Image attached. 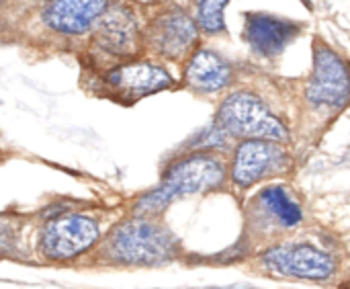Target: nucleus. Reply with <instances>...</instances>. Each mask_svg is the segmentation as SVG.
<instances>
[{
    "label": "nucleus",
    "mask_w": 350,
    "mask_h": 289,
    "mask_svg": "<svg viewBox=\"0 0 350 289\" xmlns=\"http://www.w3.org/2000/svg\"><path fill=\"white\" fill-rule=\"evenodd\" d=\"M228 181V164L217 154L191 150L164 168L160 183L133 203V214L158 218L174 201L215 193L224 189Z\"/></svg>",
    "instance_id": "1"
},
{
    "label": "nucleus",
    "mask_w": 350,
    "mask_h": 289,
    "mask_svg": "<svg viewBox=\"0 0 350 289\" xmlns=\"http://www.w3.org/2000/svg\"><path fill=\"white\" fill-rule=\"evenodd\" d=\"M178 253L174 232L152 216H133L117 224L103 247V255L121 267H164Z\"/></svg>",
    "instance_id": "2"
},
{
    "label": "nucleus",
    "mask_w": 350,
    "mask_h": 289,
    "mask_svg": "<svg viewBox=\"0 0 350 289\" xmlns=\"http://www.w3.org/2000/svg\"><path fill=\"white\" fill-rule=\"evenodd\" d=\"M256 269L275 279L328 284L340 271L334 251L312 240H277L256 255Z\"/></svg>",
    "instance_id": "3"
},
{
    "label": "nucleus",
    "mask_w": 350,
    "mask_h": 289,
    "mask_svg": "<svg viewBox=\"0 0 350 289\" xmlns=\"http://www.w3.org/2000/svg\"><path fill=\"white\" fill-rule=\"evenodd\" d=\"M215 123L230 138L267 140L277 144L289 142V129L285 121L258 92L248 88H240L224 97L215 113Z\"/></svg>",
    "instance_id": "4"
},
{
    "label": "nucleus",
    "mask_w": 350,
    "mask_h": 289,
    "mask_svg": "<svg viewBox=\"0 0 350 289\" xmlns=\"http://www.w3.org/2000/svg\"><path fill=\"white\" fill-rule=\"evenodd\" d=\"M304 99L318 113H340L350 103L349 62L322 41L314 47L312 74L304 88Z\"/></svg>",
    "instance_id": "5"
},
{
    "label": "nucleus",
    "mask_w": 350,
    "mask_h": 289,
    "mask_svg": "<svg viewBox=\"0 0 350 289\" xmlns=\"http://www.w3.org/2000/svg\"><path fill=\"white\" fill-rule=\"evenodd\" d=\"M246 216L256 236L275 238L297 230L306 220V208L287 185L269 183L254 193Z\"/></svg>",
    "instance_id": "6"
},
{
    "label": "nucleus",
    "mask_w": 350,
    "mask_h": 289,
    "mask_svg": "<svg viewBox=\"0 0 350 289\" xmlns=\"http://www.w3.org/2000/svg\"><path fill=\"white\" fill-rule=\"evenodd\" d=\"M291 166V154L283 144L267 140H240L232 150L228 179L238 191H248L265 181L281 177Z\"/></svg>",
    "instance_id": "7"
},
{
    "label": "nucleus",
    "mask_w": 350,
    "mask_h": 289,
    "mask_svg": "<svg viewBox=\"0 0 350 289\" xmlns=\"http://www.w3.org/2000/svg\"><path fill=\"white\" fill-rule=\"evenodd\" d=\"M98 240V222L90 216L72 212L47 220L39 236V247L49 261H72L94 249Z\"/></svg>",
    "instance_id": "8"
},
{
    "label": "nucleus",
    "mask_w": 350,
    "mask_h": 289,
    "mask_svg": "<svg viewBox=\"0 0 350 289\" xmlns=\"http://www.w3.org/2000/svg\"><path fill=\"white\" fill-rule=\"evenodd\" d=\"M113 92L125 97L127 101H137L174 86L172 74L156 62L135 60L115 66L105 76Z\"/></svg>",
    "instance_id": "9"
},
{
    "label": "nucleus",
    "mask_w": 350,
    "mask_h": 289,
    "mask_svg": "<svg viewBox=\"0 0 350 289\" xmlns=\"http://www.w3.org/2000/svg\"><path fill=\"white\" fill-rule=\"evenodd\" d=\"M197 23L180 10H168L160 14L150 27L152 47L168 60H183L197 43Z\"/></svg>",
    "instance_id": "10"
},
{
    "label": "nucleus",
    "mask_w": 350,
    "mask_h": 289,
    "mask_svg": "<svg viewBox=\"0 0 350 289\" xmlns=\"http://www.w3.org/2000/svg\"><path fill=\"white\" fill-rule=\"evenodd\" d=\"M107 4L109 0H49L43 23L59 35H82L107 12Z\"/></svg>",
    "instance_id": "11"
},
{
    "label": "nucleus",
    "mask_w": 350,
    "mask_h": 289,
    "mask_svg": "<svg viewBox=\"0 0 350 289\" xmlns=\"http://www.w3.org/2000/svg\"><path fill=\"white\" fill-rule=\"evenodd\" d=\"M234 82L232 64L213 49H197L185 66V84L197 95H217Z\"/></svg>",
    "instance_id": "12"
},
{
    "label": "nucleus",
    "mask_w": 350,
    "mask_h": 289,
    "mask_svg": "<svg viewBox=\"0 0 350 289\" xmlns=\"http://www.w3.org/2000/svg\"><path fill=\"white\" fill-rule=\"evenodd\" d=\"M299 25L269 12L246 14V39L250 47L262 58H275L295 39Z\"/></svg>",
    "instance_id": "13"
},
{
    "label": "nucleus",
    "mask_w": 350,
    "mask_h": 289,
    "mask_svg": "<svg viewBox=\"0 0 350 289\" xmlns=\"http://www.w3.org/2000/svg\"><path fill=\"white\" fill-rule=\"evenodd\" d=\"M98 47L117 58H127L137 49V21L125 6L109 8L100 16V25L94 35Z\"/></svg>",
    "instance_id": "14"
},
{
    "label": "nucleus",
    "mask_w": 350,
    "mask_h": 289,
    "mask_svg": "<svg viewBox=\"0 0 350 289\" xmlns=\"http://www.w3.org/2000/svg\"><path fill=\"white\" fill-rule=\"evenodd\" d=\"M230 0H199L197 2V27L209 35L226 31V6Z\"/></svg>",
    "instance_id": "15"
},
{
    "label": "nucleus",
    "mask_w": 350,
    "mask_h": 289,
    "mask_svg": "<svg viewBox=\"0 0 350 289\" xmlns=\"http://www.w3.org/2000/svg\"><path fill=\"white\" fill-rule=\"evenodd\" d=\"M228 140H230V136L213 121L209 127H205V129L199 134V138H195V140L191 142V148H193V150L211 152V150H215V148H224V146L228 144Z\"/></svg>",
    "instance_id": "16"
},
{
    "label": "nucleus",
    "mask_w": 350,
    "mask_h": 289,
    "mask_svg": "<svg viewBox=\"0 0 350 289\" xmlns=\"http://www.w3.org/2000/svg\"><path fill=\"white\" fill-rule=\"evenodd\" d=\"M14 249V232L6 222H0V255H8Z\"/></svg>",
    "instance_id": "17"
}]
</instances>
